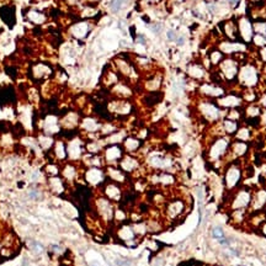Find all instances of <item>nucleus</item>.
<instances>
[{
  "mask_svg": "<svg viewBox=\"0 0 266 266\" xmlns=\"http://www.w3.org/2000/svg\"><path fill=\"white\" fill-rule=\"evenodd\" d=\"M239 176H240V173L239 170H237L235 168H231L226 175V184H227V187L232 189L234 187L238 181H239Z\"/></svg>",
  "mask_w": 266,
  "mask_h": 266,
  "instance_id": "1",
  "label": "nucleus"
},
{
  "mask_svg": "<svg viewBox=\"0 0 266 266\" xmlns=\"http://www.w3.org/2000/svg\"><path fill=\"white\" fill-rule=\"evenodd\" d=\"M248 203H249V195L245 194V192H240V194L237 196V199L234 200L233 208H234V210H240V208L245 207Z\"/></svg>",
  "mask_w": 266,
  "mask_h": 266,
  "instance_id": "2",
  "label": "nucleus"
},
{
  "mask_svg": "<svg viewBox=\"0 0 266 266\" xmlns=\"http://www.w3.org/2000/svg\"><path fill=\"white\" fill-rule=\"evenodd\" d=\"M226 148H227V142L223 141V139H219L216 144L212 147V150H211L212 157H215V158L219 157V155L226 150Z\"/></svg>",
  "mask_w": 266,
  "mask_h": 266,
  "instance_id": "3",
  "label": "nucleus"
},
{
  "mask_svg": "<svg viewBox=\"0 0 266 266\" xmlns=\"http://www.w3.org/2000/svg\"><path fill=\"white\" fill-rule=\"evenodd\" d=\"M224 126H226V128H227V132L228 133H233L237 131V123L235 122H233L232 120H228V121H226L224 122Z\"/></svg>",
  "mask_w": 266,
  "mask_h": 266,
  "instance_id": "4",
  "label": "nucleus"
},
{
  "mask_svg": "<svg viewBox=\"0 0 266 266\" xmlns=\"http://www.w3.org/2000/svg\"><path fill=\"white\" fill-rule=\"evenodd\" d=\"M122 4H123V0H112L111 4H110V8H111V10L114 13H116V11H118L121 9Z\"/></svg>",
  "mask_w": 266,
  "mask_h": 266,
  "instance_id": "5",
  "label": "nucleus"
},
{
  "mask_svg": "<svg viewBox=\"0 0 266 266\" xmlns=\"http://www.w3.org/2000/svg\"><path fill=\"white\" fill-rule=\"evenodd\" d=\"M213 237L217 238V239H219L221 242H226V240H223L224 239V234H223L221 228H215L213 229Z\"/></svg>",
  "mask_w": 266,
  "mask_h": 266,
  "instance_id": "6",
  "label": "nucleus"
},
{
  "mask_svg": "<svg viewBox=\"0 0 266 266\" xmlns=\"http://www.w3.org/2000/svg\"><path fill=\"white\" fill-rule=\"evenodd\" d=\"M168 36H169L170 40H174V38H175V32H174V31H169V32H168Z\"/></svg>",
  "mask_w": 266,
  "mask_h": 266,
  "instance_id": "7",
  "label": "nucleus"
},
{
  "mask_svg": "<svg viewBox=\"0 0 266 266\" xmlns=\"http://www.w3.org/2000/svg\"><path fill=\"white\" fill-rule=\"evenodd\" d=\"M228 1H229L232 5H237V4L239 3V0H228Z\"/></svg>",
  "mask_w": 266,
  "mask_h": 266,
  "instance_id": "8",
  "label": "nucleus"
}]
</instances>
